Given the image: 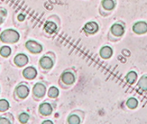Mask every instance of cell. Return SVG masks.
Returning a JSON list of instances; mask_svg holds the SVG:
<instances>
[{
	"label": "cell",
	"instance_id": "1",
	"mask_svg": "<svg viewBox=\"0 0 147 124\" xmlns=\"http://www.w3.org/2000/svg\"><path fill=\"white\" fill-rule=\"evenodd\" d=\"M20 33L14 28H6L0 34V41L6 44H14L19 41Z\"/></svg>",
	"mask_w": 147,
	"mask_h": 124
},
{
	"label": "cell",
	"instance_id": "2",
	"mask_svg": "<svg viewBox=\"0 0 147 124\" xmlns=\"http://www.w3.org/2000/svg\"><path fill=\"white\" fill-rule=\"evenodd\" d=\"M26 49L34 54H39L43 51V46L39 41L34 40H28L25 43Z\"/></svg>",
	"mask_w": 147,
	"mask_h": 124
},
{
	"label": "cell",
	"instance_id": "3",
	"mask_svg": "<svg viewBox=\"0 0 147 124\" xmlns=\"http://www.w3.org/2000/svg\"><path fill=\"white\" fill-rule=\"evenodd\" d=\"M32 92H33L34 97L37 98H42L47 94V87L43 83L37 82L34 85Z\"/></svg>",
	"mask_w": 147,
	"mask_h": 124
},
{
	"label": "cell",
	"instance_id": "4",
	"mask_svg": "<svg viewBox=\"0 0 147 124\" xmlns=\"http://www.w3.org/2000/svg\"><path fill=\"white\" fill-rule=\"evenodd\" d=\"M16 95L20 98V99H25L28 97L30 93V90L28 85L25 84H21L16 87Z\"/></svg>",
	"mask_w": 147,
	"mask_h": 124
},
{
	"label": "cell",
	"instance_id": "5",
	"mask_svg": "<svg viewBox=\"0 0 147 124\" xmlns=\"http://www.w3.org/2000/svg\"><path fill=\"white\" fill-rule=\"evenodd\" d=\"M39 64L40 66V67L44 70H51L53 66H54V61L53 60L48 56V55H43L40 57V60H39Z\"/></svg>",
	"mask_w": 147,
	"mask_h": 124
},
{
	"label": "cell",
	"instance_id": "6",
	"mask_svg": "<svg viewBox=\"0 0 147 124\" xmlns=\"http://www.w3.org/2000/svg\"><path fill=\"white\" fill-rule=\"evenodd\" d=\"M60 79L64 84L67 85H71L76 81V76L71 71H65L61 73Z\"/></svg>",
	"mask_w": 147,
	"mask_h": 124
},
{
	"label": "cell",
	"instance_id": "7",
	"mask_svg": "<svg viewBox=\"0 0 147 124\" xmlns=\"http://www.w3.org/2000/svg\"><path fill=\"white\" fill-rule=\"evenodd\" d=\"M84 31L88 35H94L98 32L99 30V25L95 21H90L86 22L83 28Z\"/></svg>",
	"mask_w": 147,
	"mask_h": 124
},
{
	"label": "cell",
	"instance_id": "8",
	"mask_svg": "<svg viewBox=\"0 0 147 124\" xmlns=\"http://www.w3.org/2000/svg\"><path fill=\"white\" fill-rule=\"evenodd\" d=\"M38 75V71L34 66H27L22 70V76L24 79L28 80H33Z\"/></svg>",
	"mask_w": 147,
	"mask_h": 124
},
{
	"label": "cell",
	"instance_id": "9",
	"mask_svg": "<svg viewBox=\"0 0 147 124\" xmlns=\"http://www.w3.org/2000/svg\"><path fill=\"white\" fill-rule=\"evenodd\" d=\"M14 63L18 67H23L28 65L29 62V59L27 54H17L14 57Z\"/></svg>",
	"mask_w": 147,
	"mask_h": 124
},
{
	"label": "cell",
	"instance_id": "10",
	"mask_svg": "<svg viewBox=\"0 0 147 124\" xmlns=\"http://www.w3.org/2000/svg\"><path fill=\"white\" fill-rule=\"evenodd\" d=\"M133 31L137 35H144L147 33V22L145 21H138L133 25Z\"/></svg>",
	"mask_w": 147,
	"mask_h": 124
},
{
	"label": "cell",
	"instance_id": "11",
	"mask_svg": "<svg viewBox=\"0 0 147 124\" xmlns=\"http://www.w3.org/2000/svg\"><path fill=\"white\" fill-rule=\"evenodd\" d=\"M53 106L51 105V104L44 102L42 104H40L39 105V112L40 115L44 116V117H48L53 113Z\"/></svg>",
	"mask_w": 147,
	"mask_h": 124
},
{
	"label": "cell",
	"instance_id": "12",
	"mask_svg": "<svg viewBox=\"0 0 147 124\" xmlns=\"http://www.w3.org/2000/svg\"><path fill=\"white\" fill-rule=\"evenodd\" d=\"M44 30L46 33H47L48 35H53L57 32L58 30V26L57 24L53 22V21H47L43 26Z\"/></svg>",
	"mask_w": 147,
	"mask_h": 124
},
{
	"label": "cell",
	"instance_id": "13",
	"mask_svg": "<svg viewBox=\"0 0 147 124\" xmlns=\"http://www.w3.org/2000/svg\"><path fill=\"white\" fill-rule=\"evenodd\" d=\"M110 31L115 36H122L124 35V33H125V28H124L122 24L116 22V23H114L111 26Z\"/></svg>",
	"mask_w": 147,
	"mask_h": 124
},
{
	"label": "cell",
	"instance_id": "14",
	"mask_svg": "<svg viewBox=\"0 0 147 124\" xmlns=\"http://www.w3.org/2000/svg\"><path fill=\"white\" fill-rule=\"evenodd\" d=\"M113 54H114V50L109 46H103L99 51L100 56L104 60H108V59L111 58Z\"/></svg>",
	"mask_w": 147,
	"mask_h": 124
},
{
	"label": "cell",
	"instance_id": "15",
	"mask_svg": "<svg viewBox=\"0 0 147 124\" xmlns=\"http://www.w3.org/2000/svg\"><path fill=\"white\" fill-rule=\"evenodd\" d=\"M138 79V74L136 72L134 71H130L129 73H127V74L126 75V80L128 84L133 85L136 82Z\"/></svg>",
	"mask_w": 147,
	"mask_h": 124
},
{
	"label": "cell",
	"instance_id": "16",
	"mask_svg": "<svg viewBox=\"0 0 147 124\" xmlns=\"http://www.w3.org/2000/svg\"><path fill=\"white\" fill-rule=\"evenodd\" d=\"M47 96L50 98H57L59 96V90L58 87L53 85L50 86L47 90Z\"/></svg>",
	"mask_w": 147,
	"mask_h": 124
},
{
	"label": "cell",
	"instance_id": "17",
	"mask_svg": "<svg viewBox=\"0 0 147 124\" xmlns=\"http://www.w3.org/2000/svg\"><path fill=\"white\" fill-rule=\"evenodd\" d=\"M12 53L11 47L8 45H3L0 47V55L3 58H8Z\"/></svg>",
	"mask_w": 147,
	"mask_h": 124
},
{
	"label": "cell",
	"instance_id": "18",
	"mask_svg": "<svg viewBox=\"0 0 147 124\" xmlns=\"http://www.w3.org/2000/svg\"><path fill=\"white\" fill-rule=\"evenodd\" d=\"M102 6L107 10H112L115 7V3L114 0H102Z\"/></svg>",
	"mask_w": 147,
	"mask_h": 124
},
{
	"label": "cell",
	"instance_id": "19",
	"mask_svg": "<svg viewBox=\"0 0 147 124\" xmlns=\"http://www.w3.org/2000/svg\"><path fill=\"white\" fill-rule=\"evenodd\" d=\"M138 87L144 91H147V75H143L140 79L138 82Z\"/></svg>",
	"mask_w": 147,
	"mask_h": 124
},
{
	"label": "cell",
	"instance_id": "20",
	"mask_svg": "<svg viewBox=\"0 0 147 124\" xmlns=\"http://www.w3.org/2000/svg\"><path fill=\"white\" fill-rule=\"evenodd\" d=\"M138 104H139V101L135 98H129L127 101V106L131 110L136 109Z\"/></svg>",
	"mask_w": 147,
	"mask_h": 124
},
{
	"label": "cell",
	"instance_id": "21",
	"mask_svg": "<svg viewBox=\"0 0 147 124\" xmlns=\"http://www.w3.org/2000/svg\"><path fill=\"white\" fill-rule=\"evenodd\" d=\"M67 122L69 124H80L81 123V119L78 115L71 114L68 117Z\"/></svg>",
	"mask_w": 147,
	"mask_h": 124
},
{
	"label": "cell",
	"instance_id": "22",
	"mask_svg": "<svg viewBox=\"0 0 147 124\" xmlns=\"http://www.w3.org/2000/svg\"><path fill=\"white\" fill-rule=\"evenodd\" d=\"M9 109V103L8 100L3 98L0 99V112H5Z\"/></svg>",
	"mask_w": 147,
	"mask_h": 124
},
{
	"label": "cell",
	"instance_id": "23",
	"mask_svg": "<svg viewBox=\"0 0 147 124\" xmlns=\"http://www.w3.org/2000/svg\"><path fill=\"white\" fill-rule=\"evenodd\" d=\"M29 117H29V115H28V113H26V112H22V113L19 115V117H18V120H19V122L22 124H25L28 122Z\"/></svg>",
	"mask_w": 147,
	"mask_h": 124
},
{
	"label": "cell",
	"instance_id": "24",
	"mask_svg": "<svg viewBox=\"0 0 147 124\" xmlns=\"http://www.w3.org/2000/svg\"><path fill=\"white\" fill-rule=\"evenodd\" d=\"M0 124H12V123L8 117H0Z\"/></svg>",
	"mask_w": 147,
	"mask_h": 124
},
{
	"label": "cell",
	"instance_id": "25",
	"mask_svg": "<svg viewBox=\"0 0 147 124\" xmlns=\"http://www.w3.org/2000/svg\"><path fill=\"white\" fill-rule=\"evenodd\" d=\"M16 18H17V20H18L19 22H23V21L25 20V18H26V15L23 14V13H19V14L17 15Z\"/></svg>",
	"mask_w": 147,
	"mask_h": 124
},
{
	"label": "cell",
	"instance_id": "26",
	"mask_svg": "<svg viewBox=\"0 0 147 124\" xmlns=\"http://www.w3.org/2000/svg\"><path fill=\"white\" fill-rule=\"evenodd\" d=\"M0 15H1L2 16H7L8 11H7L5 9H0Z\"/></svg>",
	"mask_w": 147,
	"mask_h": 124
},
{
	"label": "cell",
	"instance_id": "27",
	"mask_svg": "<svg viewBox=\"0 0 147 124\" xmlns=\"http://www.w3.org/2000/svg\"><path fill=\"white\" fill-rule=\"evenodd\" d=\"M41 124H54L53 123V122L52 121V120H45V121H43Z\"/></svg>",
	"mask_w": 147,
	"mask_h": 124
},
{
	"label": "cell",
	"instance_id": "28",
	"mask_svg": "<svg viewBox=\"0 0 147 124\" xmlns=\"http://www.w3.org/2000/svg\"><path fill=\"white\" fill-rule=\"evenodd\" d=\"M3 22V16L0 15V24H2Z\"/></svg>",
	"mask_w": 147,
	"mask_h": 124
},
{
	"label": "cell",
	"instance_id": "29",
	"mask_svg": "<svg viewBox=\"0 0 147 124\" xmlns=\"http://www.w3.org/2000/svg\"><path fill=\"white\" fill-rule=\"evenodd\" d=\"M0 93H1V87H0Z\"/></svg>",
	"mask_w": 147,
	"mask_h": 124
}]
</instances>
